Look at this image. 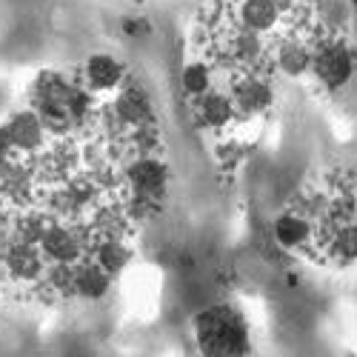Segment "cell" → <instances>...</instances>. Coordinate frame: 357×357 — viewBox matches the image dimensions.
<instances>
[{"label": "cell", "mask_w": 357, "mask_h": 357, "mask_svg": "<svg viewBox=\"0 0 357 357\" xmlns=\"http://www.w3.org/2000/svg\"><path fill=\"white\" fill-rule=\"evenodd\" d=\"M275 241L323 269L357 266V169H329L303 183L275 218Z\"/></svg>", "instance_id": "obj_1"}, {"label": "cell", "mask_w": 357, "mask_h": 357, "mask_svg": "<svg viewBox=\"0 0 357 357\" xmlns=\"http://www.w3.org/2000/svg\"><path fill=\"white\" fill-rule=\"evenodd\" d=\"M195 337L206 354H241L249 349V329L243 314L231 306H212L195 317Z\"/></svg>", "instance_id": "obj_2"}, {"label": "cell", "mask_w": 357, "mask_h": 357, "mask_svg": "<svg viewBox=\"0 0 357 357\" xmlns=\"http://www.w3.org/2000/svg\"><path fill=\"white\" fill-rule=\"evenodd\" d=\"M80 72H83V80L95 89L100 95H112L117 92L132 75H129V66L121 63L117 57L112 54H92L86 57V63H80Z\"/></svg>", "instance_id": "obj_3"}]
</instances>
